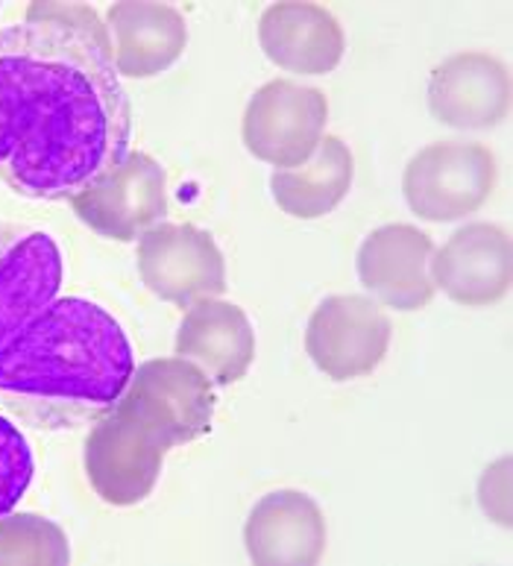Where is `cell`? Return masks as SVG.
I'll list each match as a JSON object with an SVG mask.
<instances>
[{"instance_id": "17", "label": "cell", "mask_w": 513, "mask_h": 566, "mask_svg": "<svg viewBox=\"0 0 513 566\" xmlns=\"http://www.w3.org/2000/svg\"><path fill=\"white\" fill-rule=\"evenodd\" d=\"M355 161L344 138L323 136L312 159L300 168L273 170L270 195L273 203L296 220H317L337 209L346 191L353 188Z\"/></svg>"}, {"instance_id": "4", "label": "cell", "mask_w": 513, "mask_h": 566, "mask_svg": "<svg viewBox=\"0 0 513 566\" xmlns=\"http://www.w3.org/2000/svg\"><path fill=\"white\" fill-rule=\"evenodd\" d=\"M496 188V159L484 144L435 142L413 153L402 174L405 203L429 223L475 214Z\"/></svg>"}, {"instance_id": "12", "label": "cell", "mask_w": 513, "mask_h": 566, "mask_svg": "<svg viewBox=\"0 0 513 566\" xmlns=\"http://www.w3.org/2000/svg\"><path fill=\"white\" fill-rule=\"evenodd\" d=\"M429 273L452 303L467 308L499 303L511 287V238L488 220L467 223L435 250Z\"/></svg>"}, {"instance_id": "5", "label": "cell", "mask_w": 513, "mask_h": 566, "mask_svg": "<svg viewBox=\"0 0 513 566\" xmlns=\"http://www.w3.org/2000/svg\"><path fill=\"white\" fill-rule=\"evenodd\" d=\"M328 120L326 94L296 80H270L250 97L241 138L250 156L276 170L300 168L323 142Z\"/></svg>"}, {"instance_id": "2", "label": "cell", "mask_w": 513, "mask_h": 566, "mask_svg": "<svg viewBox=\"0 0 513 566\" xmlns=\"http://www.w3.org/2000/svg\"><path fill=\"white\" fill-rule=\"evenodd\" d=\"M133 373L124 326L92 300L62 296L0 349V402L35 429H71L106 415Z\"/></svg>"}, {"instance_id": "16", "label": "cell", "mask_w": 513, "mask_h": 566, "mask_svg": "<svg viewBox=\"0 0 513 566\" xmlns=\"http://www.w3.org/2000/svg\"><path fill=\"white\" fill-rule=\"evenodd\" d=\"M118 74L147 80L168 71L188 44L186 18L165 3H115L106 12Z\"/></svg>"}, {"instance_id": "18", "label": "cell", "mask_w": 513, "mask_h": 566, "mask_svg": "<svg viewBox=\"0 0 513 566\" xmlns=\"http://www.w3.org/2000/svg\"><path fill=\"white\" fill-rule=\"evenodd\" d=\"M129 385L147 394L165 415L179 426L186 440L202 438L211 431L214 390L209 376L186 358H153L135 367Z\"/></svg>"}, {"instance_id": "14", "label": "cell", "mask_w": 513, "mask_h": 566, "mask_svg": "<svg viewBox=\"0 0 513 566\" xmlns=\"http://www.w3.org/2000/svg\"><path fill=\"white\" fill-rule=\"evenodd\" d=\"M259 44L276 69L323 76L344 60V27L317 3H270L259 18Z\"/></svg>"}, {"instance_id": "8", "label": "cell", "mask_w": 513, "mask_h": 566, "mask_svg": "<svg viewBox=\"0 0 513 566\" xmlns=\"http://www.w3.org/2000/svg\"><path fill=\"white\" fill-rule=\"evenodd\" d=\"M67 203L97 235L135 241L168 214V177L147 153H129Z\"/></svg>"}, {"instance_id": "7", "label": "cell", "mask_w": 513, "mask_h": 566, "mask_svg": "<svg viewBox=\"0 0 513 566\" xmlns=\"http://www.w3.org/2000/svg\"><path fill=\"white\" fill-rule=\"evenodd\" d=\"M138 276L174 305H193L227 291V262L211 232L191 223H156L138 238Z\"/></svg>"}, {"instance_id": "6", "label": "cell", "mask_w": 513, "mask_h": 566, "mask_svg": "<svg viewBox=\"0 0 513 566\" xmlns=\"http://www.w3.org/2000/svg\"><path fill=\"white\" fill-rule=\"evenodd\" d=\"M390 317L362 294L326 296L305 326V353L332 381H353L385 361Z\"/></svg>"}, {"instance_id": "10", "label": "cell", "mask_w": 513, "mask_h": 566, "mask_svg": "<svg viewBox=\"0 0 513 566\" xmlns=\"http://www.w3.org/2000/svg\"><path fill=\"white\" fill-rule=\"evenodd\" d=\"M435 241L411 223H385L373 229L358 247V280L376 303L396 312H417L431 303L435 282L429 264Z\"/></svg>"}, {"instance_id": "1", "label": "cell", "mask_w": 513, "mask_h": 566, "mask_svg": "<svg viewBox=\"0 0 513 566\" xmlns=\"http://www.w3.org/2000/svg\"><path fill=\"white\" fill-rule=\"evenodd\" d=\"M133 109L106 53L51 18L0 27V182L74 200L129 156Z\"/></svg>"}, {"instance_id": "20", "label": "cell", "mask_w": 513, "mask_h": 566, "mask_svg": "<svg viewBox=\"0 0 513 566\" xmlns=\"http://www.w3.org/2000/svg\"><path fill=\"white\" fill-rule=\"evenodd\" d=\"M35 458L24 431L0 417V516H7L33 484Z\"/></svg>"}, {"instance_id": "21", "label": "cell", "mask_w": 513, "mask_h": 566, "mask_svg": "<svg viewBox=\"0 0 513 566\" xmlns=\"http://www.w3.org/2000/svg\"><path fill=\"white\" fill-rule=\"evenodd\" d=\"M27 18H51V21H62V24L74 27L80 33H85L92 42H97L106 53H112L109 30L101 24V18L92 7H80V3H33L27 9Z\"/></svg>"}, {"instance_id": "19", "label": "cell", "mask_w": 513, "mask_h": 566, "mask_svg": "<svg viewBox=\"0 0 513 566\" xmlns=\"http://www.w3.org/2000/svg\"><path fill=\"white\" fill-rule=\"evenodd\" d=\"M65 534L60 525L35 514L0 516V564H67Z\"/></svg>"}, {"instance_id": "13", "label": "cell", "mask_w": 513, "mask_h": 566, "mask_svg": "<svg viewBox=\"0 0 513 566\" xmlns=\"http://www.w3.org/2000/svg\"><path fill=\"white\" fill-rule=\"evenodd\" d=\"M244 543L259 566H312L326 549V520L303 491H273L247 516Z\"/></svg>"}, {"instance_id": "15", "label": "cell", "mask_w": 513, "mask_h": 566, "mask_svg": "<svg viewBox=\"0 0 513 566\" xmlns=\"http://www.w3.org/2000/svg\"><path fill=\"white\" fill-rule=\"evenodd\" d=\"M177 355L197 364L211 385L244 379L255 358V332L244 308L218 296L188 305L177 332Z\"/></svg>"}, {"instance_id": "3", "label": "cell", "mask_w": 513, "mask_h": 566, "mask_svg": "<svg viewBox=\"0 0 513 566\" xmlns=\"http://www.w3.org/2000/svg\"><path fill=\"white\" fill-rule=\"evenodd\" d=\"M186 443L177 423L150 397L127 385L85 438V473L94 493L127 507L153 493L168 449Z\"/></svg>"}, {"instance_id": "9", "label": "cell", "mask_w": 513, "mask_h": 566, "mask_svg": "<svg viewBox=\"0 0 513 566\" xmlns=\"http://www.w3.org/2000/svg\"><path fill=\"white\" fill-rule=\"evenodd\" d=\"M62 253L51 232L0 223V349L60 296Z\"/></svg>"}, {"instance_id": "11", "label": "cell", "mask_w": 513, "mask_h": 566, "mask_svg": "<svg viewBox=\"0 0 513 566\" xmlns=\"http://www.w3.org/2000/svg\"><path fill=\"white\" fill-rule=\"evenodd\" d=\"M429 109L452 129H493L511 109V76L505 62L481 51L452 53L431 71Z\"/></svg>"}]
</instances>
